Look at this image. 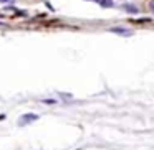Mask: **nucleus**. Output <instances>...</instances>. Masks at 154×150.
<instances>
[{
	"mask_svg": "<svg viewBox=\"0 0 154 150\" xmlns=\"http://www.w3.org/2000/svg\"><path fill=\"white\" fill-rule=\"evenodd\" d=\"M35 120H38V116L37 114H23V116L20 117V120H18V124L20 125H27V124H30V122H35Z\"/></svg>",
	"mask_w": 154,
	"mask_h": 150,
	"instance_id": "1",
	"label": "nucleus"
},
{
	"mask_svg": "<svg viewBox=\"0 0 154 150\" xmlns=\"http://www.w3.org/2000/svg\"><path fill=\"white\" fill-rule=\"evenodd\" d=\"M109 31H113V33H118V35H124V37H131V35H133V31H131V30H126V28H119V27L109 28Z\"/></svg>",
	"mask_w": 154,
	"mask_h": 150,
	"instance_id": "2",
	"label": "nucleus"
},
{
	"mask_svg": "<svg viewBox=\"0 0 154 150\" xmlns=\"http://www.w3.org/2000/svg\"><path fill=\"white\" fill-rule=\"evenodd\" d=\"M123 8L128 12V13H137V12H139V8H137L136 5H133V4H124Z\"/></svg>",
	"mask_w": 154,
	"mask_h": 150,
	"instance_id": "3",
	"label": "nucleus"
},
{
	"mask_svg": "<svg viewBox=\"0 0 154 150\" xmlns=\"http://www.w3.org/2000/svg\"><path fill=\"white\" fill-rule=\"evenodd\" d=\"M98 2L101 4V7H113V0H98Z\"/></svg>",
	"mask_w": 154,
	"mask_h": 150,
	"instance_id": "4",
	"label": "nucleus"
},
{
	"mask_svg": "<svg viewBox=\"0 0 154 150\" xmlns=\"http://www.w3.org/2000/svg\"><path fill=\"white\" fill-rule=\"evenodd\" d=\"M149 7H151V10L154 12V2H151V4H149Z\"/></svg>",
	"mask_w": 154,
	"mask_h": 150,
	"instance_id": "5",
	"label": "nucleus"
},
{
	"mask_svg": "<svg viewBox=\"0 0 154 150\" xmlns=\"http://www.w3.org/2000/svg\"><path fill=\"white\" fill-rule=\"evenodd\" d=\"M2 119H5V116H4V114H0V120H2Z\"/></svg>",
	"mask_w": 154,
	"mask_h": 150,
	"instance_id": "6",
	"label": "nucleus"
},
{
	"mask_svg": "<svg viewBox=\"0 0 154 150\" xmlns=\"http://www.w3.org/2000/svg\"><path fill=\"white\" fill-rule=\"evenodd\" d=\"M5 2H8V0H0V4H5Z\"/></svg>",
	"mask_w": 154,
	"mask_h": 150,
	"instance_id": "7",
	"label": "nucleus"
}]
</instances>
